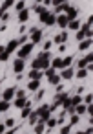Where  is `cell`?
<instances>
[{"mask_svg":"<svg viewBox=\"0 0 93 134\" xmlns=\"http://www.w3.org/2000/svg\"><path fill=\"white\" fill-rule=\"evenodd\" d=\"M48 79H49L51 85H60V75H58V74H55V75H51V77H48Z\"/></svg>","mask_w":93,"mask_h":134,"instance_id":"cell-26","label":"cell"},{"mask_svg":"<svg viewBox=\"0 0 93 134\" xmlns=\"http://www.w3.org/2000/svg\"><path fill=\"white\" fill-rule=\"evenodd\" d=\"M9 108V101H4V99H0V112H6Z\"/></svg>","mask_w":93,"mask_h":134,"instance_id":"cell-28","label":"cell"},{"mask_svg":"<svg viewBox=\"0 0 93 134\" xmlns=\"http://www.w3.org/2000/svg\"><path fill=\"white\" fill-rule=\"evenodd\" d=\"M17 46H18V39H11V41L8 42V46H6V52H8V53H11V52H15V50H17Z\"/></svg>","mask_w":93,"mask_h":134,"instance_id":"cell-12","label":"cell"},{"mask_svg":"<svg viewBox=\"0 0 93 134\" xmlns=\"http://www.w3.org/2000/svg\"><path fill=\"white\" fill-rule=\"evenodd\" d=\"M17 97H26V90H17Z\"/></svg>","mask_w":93,"mask_h":134,"instance_id":"cell-41","label":"cell"},{"mask_svg":"<svg viewBox=\"0 0 93 134\" xmlns=\"http://www.w3.org/2000/svg\"><path fill=\"white\" fill-rule=\"evenodd\" d=\"M29 103H31V101H28L26 97H17V99H15V107H17V108H20V110H22L24 107H28Z\"/></svg>","mask_w":93,"mask_h":134,"instance_id":"cell-10","label":"cell"},{"mask_svg":"<svg viewBox=\"0 0 93 134\" xmlns=\"http://www.w3.org/2000/svg\"><path fill=\"white\" fill-rule=\"evenodd\" d=\"M15 94H17V86H9V88H6V90H4L2 99H4V101H11V99L15 97Z\"/></svg>","mask_w":93,"mask_h":134,"instance_id":"cell-4","label":"cell"},{"mask_svg":"<svg viewBox=\"0 0 93 134\" xmlns=\"http://www.w3.org/2000/svg\"><path fill=\"white\" fill-rule=\"evenodd\" d=\"M4 13H6V9H4L2 6H0V19H2V17H4Z\"/></svg>","mask_w":93,"mask_h":134,"instance_id":"cell-47","label":"cell"},{"mask_svg":"<svg viewBox=\"0 0 93 134\" xmlns=\"http://www.w3.org/2000/svg\"><path fill=\"white\" fill-rule=\"evenodd\" d=\"M68 22H69V20H68L66 15H57V22H55V24H58L60 28H68Z\"/></svg>","mask_w":93,"mask_h":134,"instance_id":"cell-11","label":"cell"},{"mask_svg":"<svg viewBox=\"0 0 93 134\" xmlns=\"http://www.w3.org/2000/svg\"><path fill=\"white\" fill-rule=\"evenodd\" d=\"M29 123H31V125H37V123H38V116H37V112H31V114H29Z\"/></svg>","mask_w":93,"mask_h":134,"instance_id":"cell-27","label":"cell"},{"mask_svg":"<svg viewBox=\"0 0 93 134\" xmlns=\"http://www.w3.org/2000/svg\"><path fill=\"white\" fill-rule=\"evenodd\" d=\"M42 75H44V72H40V70H31V72H29V81H40Z\"/></svg>","mask_w":93,"mask_h":134,"instance_id":"cell-9","label":"cell"},{"mask_svg":"<svg viewBox=\"0 0 93 134\" xmlns=\"http://www.w3.org/2000/svg\"><path fill=\"white\" fill-rule=\"evenodd\" d=\"M44 125H46V127H49V129H53V127L57 125V118H49V119H48Z\"/></svg>","mask_w":93,"mask_h":134,"instance_id":"cell-30","label":"cell"},{"mask_svg":"<svg viewBox=\"0 0 93 134\" xmlns=\"http://www.w3.org/2000/svg\"><path fill=\"white\" fill-rule=\"evenodd\" d=\"M11 6H15V0H4V4H2L4 9H9Z\"/></svg>","mask_w":93,"mask_h":134,"instance_id":"cell-32","label":"cell"},{"mask_svg":"<svg viewBox=\"0 0 93 134\" xmlns=\"http://www.w3.org/2000/svg\"><path fill=\"white\" fill-rule=\"evenodd\" d=\"M44 130H46V125H44L42 121H38V123L35 125V134H44Z\"/></svg>","mask_w":93,"mask_h":134,"instance_id":"cell-22","label":"cell"},{"mask_svg":"<svg viewBox=\"0 0 93 134\" xmlns=\"http://www.w3.org/2000/svg\"><path fill=\"white\" fill-rule=\"evenodd\" d=\"M28 19H29V11H28V9L18 11V20H20V22H26Z\"/></svg>","mask_w":93,"mask_h":134,"instance_id":"cell-19","label":"cell"},{"mask_svg":"<svg viewBox=\"0 0 93 134\" xmlns=\"http://www.w3.org/2000/svg\"><path fill=\"white\" fill-rule=\"evenodd\" d=\"M80 103H82V96L75 94V96H71V97H69V105H71L73 108H75L77 105H80Z\"/></svg>","mask_w":93,"mask_h":134,"instance_id":"cell-14","label":"cell"},{"mask_svg":"<svg viewBox=\"0 0 93 134\" xmlns=\"http://www.w3.org/2000/svg\"><path fill=\"white\" fill-rule=\"evenodd\" d=\"M28 41H29V35H20L18 37V44H26Z\"/></svg>","mask_w":93,"mask_h":134,"instance_id":"cell-34","label":"cell"},{"mask_svg":"<svg viewBox=\"0 0 93 134\" xmlns=\"http://www.w3.org/2000/svg\"><path fill=\"white\" fill-rule=\"evenodd\" d=\"M77 15H78V9H77L75 6H68V9H66V17H68V20H75Z\"/></svg>","mask_w":93,"mask_h":134,"instance_id":"cell-5","label":"cell"},{"mask_svg":"<svg viewBox=\"0 0 93 134\" xmlns=\"http://www.w3.org/2000/svg\"><path fill=\"white\" fill-rule=\"evenodd\" d=\"M2 20H4V22H6V20H9V13H8V11L4 13V17H2Z\"/></svg>","mask_w":93,"mask_h":134,"instance_id":"cell-46","label":"cell"},{"mask_svg":"<svg viewBox=\"0 0 93 134\" xmlns=\"http://www.w3.org/2000/svg\"><path fill=\"white\" fill-rule=\"evenodd\" d=\"M89 46H91V39H86V41H80V42H78V50H80V52L88 50Z\"/></svg>","mask_w":93,"mask_h":134,"instance_id":"cell-17","label":"cell"},{"mask_svg":"<svg viewBox=\"0 0 93 134\" xmlns=\"http://www.w3.org/2000/svg\"><path fill=\"white\" fill-rule=\"evenodd\" d=\"M69 132H71V125H64L60 129V134H69Z\"/></svg>","mask_w":93,"mask_h":134,"instance_id":"cell-36","label":"cell"},{"mask_svg":"<svg viewBox=\"0 0 93 134\" xmlns=\"http://www.w3.org/2000/svg\"><path fill=\"white\" fill-rule=\"evenodd\" d=\"M75 75H77L78 79H84V77L88 75V70H86V68H80V70H78V72H77Z\"/></svg>","mask_w":93,"mask_h":134,"instance_id":"cell-29","label":"cell"},{"mask_svg":"<svg viewBox=\"0 0 93 134\" xmlns=\"http://www.w3.org/2000/svg\"><path fill=\"white\" fill-rule=\"evenodd\" d=\"M68 28H69V30H77V31H78V30H80V22H78L77 19H75V20H69V22H68Z\"/></svg>","mask_w":93,"mask_h":134,"instance_id":"cell-20","label":"cell"},{"mask_svg":"<svg viewBox=\"0 0 93 134\" xmlns=\"http://www.w3.org/2000/svg\"><path fill=\"white\" fill-rule=\"evenodd\" d=\"M15 8L18 9V11H22V9H26V0H20L18 4H15Z\"/></svg>","mask_w":93,"mask_h":134,"instance_id":"cell-33","label":"cell"},{"mask_svg":"<svg viewBox=\"0 0 93 134\" xmlns=\"http://www.w3.org/2000/svg\"><path fill=\"white\" fill-rule=\"evenodd\" d=\"M9 55H11V53H8V52H4V53H0V63H6V61L9 59Z\"/></svg>","mask_w":93,"mask_h":134,"instance_id":"cell-37","label":"cell"},{"mask_svg":"<svg viewBox=\"0 0 93 134\" xmlns=\"http://www.w3.org/2000/svg\"><path fill=\"white\" fill-rule=\"evenodd\" d=\"M4 52H6V48H4V46H0V53H4Z\"/></svg>","mask_w":93,"mask_h":134,"instance_id":"cell-50","label":"cell"},{"mask_svg":"<svg viewBox=\"0 0 93 134\" xmlns=\"http://www.w3.org/2000/svg\"><path fill=\"white\" fill-rule=\"evenodd\" d=\"M13 70L17 72V75L22 74V72L26 70V61H24V59H15V63H13Z\"/></svg>","mask_w":93,"mask_h":134,"instance_id":"cell-3","label":"cell"},{"mask_svg":"<svg viewBox=\"0 0 93 134\" xmlns=\"http://www.w3.org/2000/svg\"><path fill=\"white\" fill-rule=\"evenodd\" d=\"M69 39V35H68V31H62V33H58V35H55V39H53V42L55 44H66V41Z\"/></svg>","mask_w":93,"mask_h":134,"instance_id":"cell-6","label":"cell"},{"mask_svg":"<svg viewBox=\"0 0 93 134\" xmlns=\"http://www.w3.org/2000/svg\"><path fill=\"white\" fill-rule=\"evenodd\" d=\"M44 94H46V92H44L42 88H40V90H37V99H42V97H44Z\"/></svg>","mask_w":93,"mask_h":134,"instance_id":"cell-42","label":"cell"},{"mask_svg":"<svg viewBox=\"0 0 93 134\" xmlns=\"http://www.w3.org/2000/svg\"><path fill=\"white\" fill-rule=\"evenodd\" d=\"M29 41H31V44H40V41H42V31L37 30L35 33H31V35H29Z\"/></svg>","mask_w":93,"mask_h":134,"instance_id":"cell-8","label":"cell"},{"mask_svg":"<svg viewBox=\"0 0 93 134\" xmlns=\"http://www.w3.org/2000/svg\"><path fill=\"white\" fill-rule=\"evenodd\" d=\"M40 2H44V0H37V4H40Z\"/></svg>","mask_w":93,"mask_h":134,"instance_id":"cell-51","label":"cell"},{"mask_svg":"<svg viewBox=\"0 0 93 134\" xmlns=\"http://www.w3.org/2000/svg\"><path fill=\"white\" fill-rule=\"evenodd\" d=\"M6 132V125L4 123H0V134H4Z\"/></svg>","mask_w":93,"mask_h":134,"instance_id":"cell-45","label":"cell"},{"mask_svg":"<svg viewBox=\"0 0 93 134\" xmlns=\"http://www.w3.org/2000/svg\"><path fill=\"white\" fill-rule=\"evenodd\" d=\"M29 114H31V103H29L28 107H24V108H22V112H20V116H22V118L26 119V118H29Z\"/></svg>","mask_w":93,"mask_h":134,"instance_id":"cell-23","label":"cell"},{"mask_svg":"<svg viewBox=\"0 0 93 134\" xmlns=\"http://www.w3.org/2000/svg\"><path fill=\"white\" fill-rule=\"evenodd\" d=\"M55 22H57V15H53V13H49V17L46 19V22H44V24H48V26H53Z\"/></svg>","mask_w":93,"mask_h":134,"instance_id":"cell-24","label":"cell"},{"mask_svg":"<svg viewBox=\"0 0 93 134\" xmlns=\"http://www.w3.org/2000/svg\"><path fill=\"white\" fill-rule=\"evenodd\" d=\"M55 74H57V72H55V70H53L51 66H49V68L46 70V75H48V77H51V75H55Z\"/></svg>","mask_w":93,"mask_h":134,"instance_id":"cell-40","label":"cell"},{"mask_svg":"<svg viewBox=\"0 0 93 134\" xmlns=\"http://www.w3.org/2000/svg\"><path fill=\"white\" fill-rule=\"evenodd\" d=\"M37 59H44V61H51V53H49V52H44V50H42V52L38 53V57H37Z\"/></svg>","mask_w":93,"mask_h":134,"instance_id":"cell-25","label":"cell"},{"mask_svg":"<svg viewBox=\"0 0 93 134\" xmlns=\"http://www.w3.org/2000/svg\"><path fill=\"white\" fill-rule=\"evenodd\" d=\"M86 108H88V107H86L84 103H80V105H77V107H75V114L80 118L82 114H86Z\"/></svg>","mask_w":93,"mask_h":134,"instance_id":"cell-18","label":"cell"},{"mask_svg":"<svg viewBox=\"0 0 93 134\" xmlns=\"http://www.w3.org/2000/svg\"><path fill=\"white\" fill-rule=\"evenodd\" d=\"M31 52H33V44H31V42H26V44H22V48L17 52V55H18V59H24V61H26Z\"/></svg>","mask_w":93,"mask_h":134,"instance_id":"cell-2","label":"cell"},{"mask_svg":"<svg viewBox=\"0 0 93 134\" xmlns=\"http://www.w3.org/2000/svg\"><path fill=\"white\" fill-rule=\"evenodd\" d=\"M68 6H69L68 2H66V4H60V6H57V8H55V11H53V15H62V13L68 9Z\"/></svg>","mask_w":93,"mask_h":134,"instance_id":"cell-16","label":"cell"},{"mask_svg":"<svg viewBox=\"0 0 93 134\" xmlns=\"http://www.w3.org/2000/svg\"><path fill=\"white\" fill-rule=\"evenodd\" d=\"M77 134H91V127L86 129V130H80V132H77Z\"/></svg>","mask_w":93,"mask_h":134,"instance_id":"cell-44","label":"cell"},{"mask_svg":"<svg viewBox=\"0 0 93 134\" xmlns=\"http://www.w3.org/2000/svg\"><path fill=\"white\" fill-rule=\"evenodd\" d=\"M28 90H31V92L40 90V81H29L28 83Z\"/></svg>","mask_w":93,"mask_h":134,"instance_id":"cell-15","label":"cell"},{"mask_svg":"<svg viewBox=\"0 0 93 134\" xmlns=\"http://www.w3.org/2000/svg\"><path fill=\"white\" fill-rule=\"evenodd\" d=\"M78 119H80V118H78L77 114H71V118H69V125H71V127H73V125H77V123H78Z\"/></svg>","mask_w":93,"mask_h":134,"instance_id":"cell-31","label":"cell"},{"mask_svg":"<svg viewBox=\"0 0 93 134\" xmlns=\"http://www.w3.org/2000/svg\"><path fill=\"white\" fill-rule=\"evenodd\" d=\"M84 37H86V35L82 33V30H78V31H77V39H78V41H82Z\"/></svg>","mask_w":93,"mask_h":134,"instance_id":"cell-43","label":"cell"},{"mask_svg":"<svg viewBox=\"0 0 93 134\" xmlns=\"http://www.w3.org/2000/svg\"><path fill=\"white\" fill-rule=\"evenodd\" d=\"M4 125H6V129H8V127H11V129H13V127H15V119H13V118H8Z\"/></svg>","mask_w":93,"mask_h":134,"instance_id":"cell-35","label":"cell"},{"mask_svg":"<svg viewBox=\"0 0 93 134\" xmlns=\"http://www.w3.org/2000/svg\"><path fill=\"white\" fill-rule=\"evenodd\" d=\"M35 112H37V116H38V121H42V123H46V121L51 118L49 105H42V107H38V110H35Z\"/></svg>","mask_w":93,"mask_h":134,"instance_id":"cell-1","label":"cell"},{"mask_svg":"<svg viewBox=\"0 0 93 134\" xmlns=\"http://www.w3.org/2000/svg\"><path fill=\"white\" fill-rule=\"evenodd\" d=\"M58 75H60V79H71V77H75V70L69 66V68H64Z\"/></svg>","mask_w":93,"mask_h":134,"instance_id":"cell-7","label":"cell"},{"mask_svg":"<svg viewBox=\"0 0 93 134\" xmlns=\"http://www.w3.org/2000/svg\"><path fill=\"white\" fill-rule=\"evenodd\" d=\"M66 2H68V0H51V4H53L55 8H57V6H60V4H66Z\"/></svg>","mask_w":93,"mask_h":134,"instance_id":"cell-38","label":"cell"},{"mask_svg":"<svg viewBox=\"0 0 93 134\" xmlns=\"http://www.w3.org/2000/svg\"><path fill=\"white\" fill-rule=\"evenodd\" d=\"M49 4H51V0H44V8H46V6H49Z\"/></svg>","mask_w":93,"mask_h":134,"instance_id":"cell-49","label":"cell"},{"mask_svg":"<svg viewBox=\"0 0 93 134\" xmlns=\"http://www.w3.org/2000/svg\"><path fill=\"white\" fill-rule=\"evenodd\" d=\"M71 63H73V55H68L66 59H62V70H64V68H69Z\"/></svg>","mask_w":93,"mask_h":134,"instance_id":"cell-21","label":"cell"},{"mask_svg":"<svg viewBox=\"0 0 93 134\" xmlns=\"http://www.w3.org/2000/svg\"><path fill=\"white\" fill-rule=\"evenodd\" d=\"M51 46H53V41H46V42H44V52H48Z\"/></svg>","mask_w":93,"mask_h":134,"instance_id":"cell-39","label":"cell"},{"mask_svg":"<svg viewBox=\"0 0 93 134\" xmlns=\"http://www.w3.org/2000/svg\"><path fill=\"white\" fill-rule=\"evenodd\" d=\"M49 64H51L53 70H62V59H60V57H53Z\"/></svg>","mask_w":93,"mask_h":134,"instance_id":"cell-13","label":"cell"},{"mask_svg":"<svg viewBox=\"0 0 93 134\" xmlns=\"http://www.w3.org/2000/svg\"><path fill=\"white\" fill-rule=\"evenodd\" d=\"M4 134H15V129H11V130H6Z\"/></svg>","mask_w":93,"mask_h":134,"instance_id":"cell-48","label":"cell"}]
</instances>
